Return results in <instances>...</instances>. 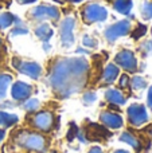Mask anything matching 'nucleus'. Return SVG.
I'll return each instance as SVG.
<instances>
[{
  "label": "nucleus",
  "mask_w": 152,
  "mask_h": 153,
  "mask_svg": "<svg viewBox=\"0 0 152 153\" xmlns=\"http://www.w3.org/2000/svg\"><path fill=\"white\" fill-rule=\"evenodd\" d=\"M148 134L151 136V138H152V126L150 128V129H148Z\"/></svg>",
  "instance_id": "nucleus-38"
},
{
  "label": "nucleus",
  "mask_w": 152,
  "mask_h": 153,
  "mask_svg": "<svg viewBox=\"0 0 152 153\" xmlns=\"http://www.w3.org/2000/svg\"><path fill=\"white\" fill-rule=\"evenodd\" d=\"M100 121L101 124L104 125L105 128L108 129H112V130H117L123 126L124 121H123V117L120 116L118 113L116 111H112V110H105L101 113L100 116Z\"/></svg>",
  "instance_id": "nucleus-12"
},
{
  "label": "nucleus",
  "mask_w": 152,
  "mask_h": 153,
  "mask_svg": "<svg viewBox=\"0 0 152 153\" xmlns=\"http://www.w3.org/2000/svg\"><path fill=\"white\" fill-rule=\"evenodd\" d=\"M145 32H147V27H145L144 24H139V26L136 27V30L132 31V36H133L135 39H139L143 35H145Z\"/></svg>",
  "instance_id": "nucleus-25"
},
{
  "label": "nucleus",
  "mask_w": 152,
  "mask_h": 153,
  "mask_svg": "<svg viewBox=\"0 0 152 153\" xmlns=\"http://www.w3.org/2000/svg\"><path fill=\"white\" fill-rule=\"evenodd\" d=\"M120 141L121 143H125L127 145L133 148L135 151H140V148H142V141H140V138L137 137L133 132H129V130H125V132L121 133Z\"/></svg>",
  "instance_id": "nucleus-14"
},
{
  "label": "nucleus",
  "mask_w": 152,
  "mask_h": 153,
  "mask_svg": "<svg viewBox=\"0 0 152 153\" xmlns=\"http://www.w3.org/2000/svg\"><path fill=\"white\" fill-rule=\"evenodd\" d=\"M108 18V11L98 3H89L82 8V19L86 23L105 22Z\"/></svg>",
  "instance_id": "nucleus-4"
},
{
  "label": "nucleus",
  "mask_w": 152,
  "mask_h": 153,
  "mask_svg": "<svg viewBox=\"0 0 152 153\" xmlns=\"http://www.w3.org/2000/svg\"><path fill=\"white\" fill-rule=\"evenodd\" d=\"M113 10L121 15H129L133 7L132 0H113Z\"/></svg>",
  "instance_id": "nucleus-17"
},
{
  "label": "nucleus",
  "mask_w": 152,
  "mask_h": 153,
  "mask_svg": "<svg viewBox=\"0 0 152 153\" xmlns=\"http://www.w3.org/2000/svg\"><path fill=\"white\" fill-rule=\"evenodd\" d=\"M43 48H45L46 51H48V50H50V45H48V42H47V43H45V45H43Z\"/></svg>",
  "instance_id": "nucleus-37"
},
{
  "label": "nucleus",
  "mask_w": 152,
  "mask_h": 153,
  "mask_svg": "<svg viewBox=\"0 0 152 153\" xmlns=\"http://www.w3.org/2000/svg\"><path fill=\"white\" fill-rule=\"evenodd\" d=\"M32 91H34V89H32L31 85L26 83V82H22V81H16L12 85V87H11V97H12L13 101L20 102V101L28 100L31 97Z\"/></svg>",
  "instance_id": "nucleus-11"
},
{
  "label": "nucleus",
  "mask_w": 152,
  "mask_h": 153,
  "mask_svg": "<svg viewBox=\"0 0 152 153\" xmlns=\"http://www.w3.org/2000/svg\"><path fill=\"white\" fill-rule=\"evenodd\" d=\"M15 143L23 151L34 153H42L47 148L46 137L34 130H19L15 136Z\"/></svg>",
  "instance_id": "nucleus-2"
},
{
  "label": "nucleus",
  "mask_w": 152,
  "mask_h": 153,
  "mask_svg": "<svg viewBox=\"0 0 152 153\" xmlns=\"http://www.w3.org/2000/svg\"><path fill=\"white\" fill-rule=\"evenodd\" d=\"M11 82H12V76L8 74H0V101L5 97L7 90L10 87Z\"/></svg>",
  "instance_id": "nucleus-20"
},
{
  "label": "nucleus",
  "mask_w": 152,
  "mask_h": 153,
  "mask_svg": "<svg viewBox=\"0 0 152 153\" xmlns=\"http://www.w3.org/2000/svg\"><path fill=\"white\" fill-rule=\"evenodd\" d=\"M13 66L19 70V73L30 76L31 79H39L42 76V66L35 62H27V61H20V59H13Z\"/></svg>",
  "instance_id": "nucleus-8"
},
{
  "label": "nucleus",
  "mask_w": 152,
  "mask_h": 153,
  "mask_svg": "<svg viewBox=\"0 0 152 153\" xmlns=\"http://www.w3.org/2000/svg\"><path fill=\"white\" fill-rule=\"evenodd\" d=\"M1 108H13V103H10V102H5L3 105H0Z\"/></svg>",
  "instance_id": "nucleus-34"
},
{
  "label": "nucleus",
  "mask_w": 152,
  "mask_h": 153,
  "mask_svg": "<svg viewBox=\"0 0 152 153\" xmlns=\"http://www.w3.org/2000/svg\"><path fill=\"white\" fill-rule=\"evenodd\" d=\"M88 153H104V151H102L100 146H92Z\"/></svg>",
  "instance_id": "nucleus-31"
},
{
  "label": "nucleus",
  "mask_w": 152,
  "mask_h": 153,
  "mask_svg": "<svg viewBox=\"0 0 152 153\" xmlns=\"http://www.w3.org/2000/svg\"><path fill=\"white\" fill-rule=\"evenodd\" d=\"M4 137H5V130L0 128V143H1V141L4 140Z\"/></svg>",
  "instance_id": "nucleus-33"
},
{
  "label": "nucleus",
  "mask_w": 152,
  "mask_h": 153,
  "mask_svg": "<svg viewBox=\"0 0 152 153\" xmlns=\"http://www.w3.org/2000/svg\"><path fill=\"white\" fill-rule=\"evenodd\" d=\"M120 75V69L117 65L109 63L102 71V82L105 83H113L117 79V76Z\"/></svg>",
  "instance_id": "nucleus-15"
},
{
  "label": "nucleus",
  "mask_w": 152,
  "mask_h": 153,
  "mask_svg": "<svg viewBox=\"0 0 152 153\" xmlns=\"http://www.w3.org/2000/svg\"><path fill=\"white\" fill-rule=\"evenodd\" d=\"M69 1H72V3H80V1H82V0H69Z\"/></svg>",
  "instance_id": "nucleus-39"
},
{
  "label": "nucleus",
  "mask_w": 152,
  "mask_h": 153,
  "mask_svg": "<svg viewBox=\"0 0 152 153\" xmlns=\"http://www.w3.org/2000/svg\"><path fill=\"white\" fill-rule=\"evenodd\" d=\"M35 35H37L42 42L47 43L48 40H50V38L54 35V32H53V30H51V27L48 26V24L42 23V24H39V26L35 28Z\"/></svg>",
  "instance_id": "nucleus-18"
},
{
  "label": "nucleus",
  "mask_w": 152,
  "mask_h": 153,
  "mask_svg": "<svg viewBox=\"0 0 152 153\" xmlns=\"http://www.w3.org/2000/svg\"><path fill=\"white\" fill-rule=\"evenodd\" d=\"M28 32V30L26 27H15V28L11 31V36H16V35H26Z\"/></svg>",
  "instance_id": "nucleus-28"
},
{
  "label": "nucleus",
  "mask_w": 152,
  "mask_h": 153,
  "mask_svg": "<svg viewBox=\"0 0 152 153\" xmlns=\"http://www.w3.org/2000/svg\"><path fill=\"white\" fill-rule=\"evenodd\" d=\"M54 114L48 110H40L32 114V117L30 118V125L34 128L37 132L40 133H48L50 130H53L54 128Z\"/></svg>",
  "instance_id": "nucleus-3"
},
{
  "label": "nucleus",
  "mask_w": 152,
  "mask_h": 153,
  "mask_svg": "<svg viewBox=\"0 0 152 153\" xmlns=\"http://www.w3.org/2000/svg\"><path fill=\"white\" fill-rule=\"evenodd\" d=\"M74 28H75V19L67 16L61 22L59 26V36L63 47H70L74 45Z\"/></svg>",
  "instance_id": "nucleus-6"
},
{
  "label": "nucleus",
  "mask_w": 152,
  "mask_h": 153,
  "mask_svg": "<svg viewBox=\"0 0 152 153\" xmlns=\"http://www.w3.org/2000/svg\"><path fill=\"white\" fill-rule=\"evenodd\" d=\"M89 63L83 58H66L53 66L48 76L50 86L61 98H67L81 91L86 83Z\"/></svg>",
  "instance_id": "nucleus-1"
},
{
  "label": "nucleus",
  "mask_w": 152,
  "mask_h": 153,
  "mask_svg": "<svg viewBox=\"0 0 152 153\" xmlns=\"http://www.w3.org/2000/svg\"><path fill=\"white\" fill-rule=\"evenodd\" d=\"M31 16L35 20L45 22V20H58L59 19V10L54 5H38L31 11Z\"/></svg>",
  "instance_id": "nucleus-9"
},
{
  "label": "nucleus",
  "mask_w": 152,
  "mask_h": 153,
  "mask_svg": "<svg viewBox=\"0 0 152 153\" xmlns=\"http://www.w3.org/2000/svg\"><path fill=\"white\" fill-rule=\"evenodd\" d=\"M19 122V117L16 114L8 113L5 110H0V128L1 129H7V128L15 126Z\"/></svg>",
  "instance_id": "nucleus-16"
},
{
  "label": "nucleus",
  "mask_w": 152,
  "mask_h": 153,
  "mask_svg": "<svg viewBox=\"0 0 152 153\" xmlns=\"http://www.w3.org/2000/svg\"><path fill=\"white\" fill-rule=\"evenodd\" d=\"M127 116H128V121L132 126L139 128L143 126L144 124L148 122V111L147 108L142 103H132L128 109H127Z\"/></svg>",
  "instance_id": "nucleus-5"
},
{
  "label": "nucleus",
  "mask_w": 152,
  "mask_h": 153,
  "mask_svg": "<svg viewBox=\"0 0 152 153\" xmlns=\"http://www.w3.org/2000/svg\"><path fill=\"white\" fill-rule=\"evenodd\" d=\"M105 100L113 106H123L127 102L124 93L118 89H108L105 91Z\"/></svg>",
  "instance_id": "nucleus-13"
},
{
  "label": "nucleus",
  "mask_w": 152,
  "mask_h": 153,
  "mask_svg": "<svg viewBox=\"0 0 152 153\" xmlns=\"http://www.w3.org/2000/svg\"><path fill=\"white\" fill-rule=\"evenodd\" d=\"M20 4H31V3H34V1H37V0H18Z\"/></svg>",
  "instance_id": "nucleus-32"
},
{
  "label": "nucleus",
  "mask_w": 152,
  "mask_h": 153,
  "mask_svg": "<svg viewBox=\"0 0 152 153\" xmlns=\"http://www.w3.org/2000/svg\"><path fill=\"white\" fill-rule=\"evenodd\" d=\"M147 103L150 108H152V86L148 89V94H147Z\"/></svg>",
  "instance_id": "nucleus-30"
},
{
  "label": "nucleus",
  "mask_w": 152,
  "mask_h": 153,
  "mask_svg": "<svg viewBox=\"0 0 152 153\" xmlns=\"http://www.w3.org/2000/svg\"><path fill=\"white\" fill-rule=\"evenodd\" d=\"M129 81H131V78L128 76V74L120 75V79H118V86H120L121 89H125V87L129 86Z\"/></svg>",
  "instance_id": "nucleus-27"
},
{
  "label": "nucleus",
  "mask_w": 152,
  "mask_h": 153,
  "mask_svg": "<svg viewBox=\"0 0 152 153\" xmlns=\"http://www.w3.org/2000/svg\"><path fill=\"white\" fill-rule=\"evenodd\" d=\"M142 50L144 51L145 54H152V40H147V42L143 43Z\"/></svg>",
  "instance_id": "nucleus-29"
},
{
  "label": "nucleus",
  "mask_w": 152,
  "mask_h": 153,
  "mask_svg": "<svg viewBox=\"0 0 152 153\" xmlns=\"http://www.w3.org/2000/svg\"><path fill=\"white\" fill-rule=\"evenodd\" d=\"M116 63L118 67L124 69L128 73H135L137 70V59L131 50H123L116 55Z\"/></svg>",
  "instance_id": "nucleus-10"
},
{
  "label": "nucleus",
  "mask_w": 152,
  "mask_h": 153,
  "mask_svg": "<svg viewBox=\"0 0 152 153\" xmlns=\"http://www.w3.org/2000/svg\"><path fill=\"white\" fill-rule=\"evenodd\" d=\"M13 23H19V19L15 18L10 12H1L0 13V30H5Z\"/></svg>",
  "instance_id": "nucleus-19"
},
{
  "label": "nucleus",
  "mask_w": 152,
  "mask_h": 153,
  "mask_svg": "<svg viewBox=\"0 0 152 153\" xmlns=\"http://www.w3.org/2000/svg\"><path fill=\"white\" fill-rule=\"evenodd\" d=\"M82 45L88 48H94L97 46V40L94 39V38L89 36V35H85V36L82 38Z\"/></svg>",
  "instance_id": "nucleus-26"
},
{
  "label": "nucleus",
  "mask_w": 152,
  "mask_h": 153,
  "mask_svg": "<svg viewBox=\"0 0 152 153\" xmlns=\"http://www.w3.org/2000/svg\"><path fill=\"white\" fill-rule=\"evenodd\" d=\"M0 46H1V40H0Z\"/></svg>",
  "instance_id": "nucleus-41"
},
{
  "label": "nucleus",
  "mask_w": 152,
  "mask_h": 153,
  "mask_svg": "<svg viewBox=\"0 0 152 153\" xmlns=\"http://www.w3.org/2000/svg\"><path fill=\"white\" fill-rule=\"evenodd\" d=\"M75 53H78V54H85V53H89L88 50H83V48H77V51Z\"/></svg>",
  "instance_id": "nucleus-36"
},
{
  "label": "nucleus",
  "mask_w": 152,
  "mask_h": 153,
  "mask_svg": "<svg viewBox=\"0 0 152 153\" xmlns=\"http://www.w3.org/2000/svg\"><path fill=\"white\" fill-rule=\"evenodd\" d=\"M131 32V22L129 20H120L117 23L112 24L107 28L105 31V38L107 40H109L110 43L116 42L118 38L125 36Z\"/></svg>",
  "instance_id": "nucleus-7"
},
{
  "label": "nucleus",
  "mask_w": 152,
  "mask_h": 153,
  "mask_svg": "<svg viewBox=\"0 0 152 153\" xmlns=\"http://www.w3.org/2000/svg\"><path fill=\"white\" fill-rule=\"evenodd\" d=\"M129 85L133 90H143L147 87V81L145 78H143L142 75H135L132 76V79L129 81Z\"/></svg>",
  "instance_id": "nucleus-22"
},
{
  "label": "nucleus",
  "mask_w": 152,
  "mask_h": 153,
  "mask_svg": "<svg viewBox=\"0 0 152 153\" xmlns=\"http://www.w3.org/2000/svg\"><path fill=\"white\" fill-rule=\"evenodd\" d=\"M142 16L148 20L152 18V3H144L142 7Z\"/></svg>",
  "instance_id": "nucleus-23"
},
{
  "label": "nucleus",
  "mask_w": 152,
  "mask_h": 153,
  "mask_svg": "<svg viewBox=\"0 0 152 153\" xmlns=\"http://www.w3.org/2000/svg\"><path fill=\"white\" fill-rule=\"evenodd\" d=\"M57 1H58V3H62V1H63V0H57Z\"/></svg>",
  "instance_id": "nucleus-40"
},
{
  "label": "nucleus",
  "mask_w": 152,
  "mask_h": 153,
  "mask_svg": "<svg viewBox=\"0 0 152 153\" xmlns=\"http://www.w3.org/2000/svg\"><path fill=\"white\" fill-rule=\"evenodd\" d=\"M39 108H40V102H39V100H37V98L30 97L28 100H26L23 102V109L26 111H28V113H35Z\"/></svg>",
  "instance_id": "nucleus-21"
},
{
  "label": "nucleus",
  "mask_w": 152,
  "mask_h": 153,
  "mask_svg": "<svg viewBox=\"0 0 152 153\" xmlns=\"http://www.w3.org/2000/svg\"><path fill=\"white\" fill-rule=\"evenodd\" d=\"M113 153H131V152H128V151H125V149H116Z\"/></svg>",
  "instance_id": "nucleus-35"
},
{
  "label": "nucleus",
  "mask_w": 152,
  "mask_h": 153,
  "mask_svg": "<svg viewBox=\"0 0 152 153\" xmlns=\"http://www.w3.org/2000/svg\"><path fill=\"white\" fill-rule=\"evenodd\" d=\"M96 100H97V95H96L94 91L85 93V94H83V98H82V101H83L85 105H92L93 102H96Z\"/></svg>",
  "instance_id": "nucleus-24"
}]
</instances>
